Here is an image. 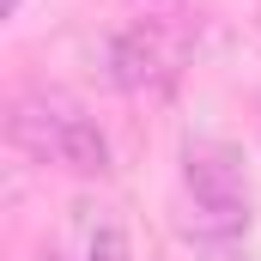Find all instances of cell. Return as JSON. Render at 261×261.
I'll return each instance as SVG.
<instances>
[{
  "mask_svg": "<svg viewBox=\"0 0 261 261\" xmlns=\"http://www.w3.org/2000/svg\"><path fill=\"white\" fill-rule=\"evenodd\" d=\"M249 164L231 140H189L182 146V206L176 231L206 261H237L249 243Z\"/></svg>",
  "mask_w": 261,
  "mask_h": 261,
  "instance_id": "obj_1",
  "label": "cell"
},
{
  "mask_svg": "<svg viewBox=\"0 0 261 261\" xmlns=\"http://www.w3.org/2000/svg\"><path fill=\"white\" fill-rule=\"evenodd\" d=\"M6 146L31 164H55L67 176H110V134L61 85H24L6 103Z\"/></svg>",
  "mask_w": 261,
  "mask_h": 261,
  "instance_id": "obj_2",
  "label": "cell"
},
{
  "mask_svg": "<svg viewBox=\"0 0 261 261\" xmlns=\"http://www.w3.org/2000/svg\"><path fill=\"white\" fill-rule=\"evenodd\" d=\"M103 73L128 97H164L182 73V37L170 18H128L103 37Z\"/></svg>",
  "mask_w": 261,
  "mask_h": 261,
  "instance_id": "obj_3",
  "label": "cell"
},
{
  "mask_svg": "<svg viewBox=\"0 0 261 261\" xmlns=\"http://www.w3.org/2000/svg\"><path fill=\"white\" fill-rule=\"evenodd\" d=\"M49 261H128V231H122L116 206L79 200L67 231H61V243L49 249Z\"/></svg>",
  "mask_w": 261,
  "mask_h": 261,
  "instance_id": "obj_4",
  "label": "cell"
},
{
  "mask_svg": "<svg viewBox=\"0 0 261 261\" xmlns=\"http://www.w3.org/2000/svg\"><path fill=\"white\" fill-rule=\"evenodd\" d=\"M128 6H134V18H170V24L182 18V0H128Z\"/></svg>",
  "mask_w": 261,
  "mask_h": 261,
  "instance_id": "obj_5",
  "label": "cell"
},
{
  "mask_svg": "<svg viewBox=\"0 0 261 261\" xmlns=\"http://www.w3.org/2000/svg\"><path fill=\"white\" fill-rule=\"evenodd\" d=\"M18 6H24V0H6V12H18Z\"/></svg>",
  "mask_w": 261,
  "mask_h": 261,
  "instance_id": "obj_6",
  "label": "cell"
},
{
  "mask_svg": "<svg viewBox=\"0 0 261 261\" xmlns=\"http://www.w3.org/2000/svg\"><path fill=\"white\" fill-rule=\"evenodd\" d=\"M43 261H49V255H43Z\"/></svg>",
  "mask_w": 261,
  "mask_h": 261,
  "instance_id": "obj_7",
  "label": "cell"
},
{
  "mask_svg": "<svg viewBox=\"0 0 261 261\" xmlns=\"http://www.w3.org/2000/svg\"><path fill=\"white\" fill-rule=\"evenodd\" d=\"M255 6H261V0H255Z\"/></svg>",
  "mask_w": 261,
  "mask_h": 261,
  "instance_id": "obj_8",
  "label": "cell"
}]
</instances>
